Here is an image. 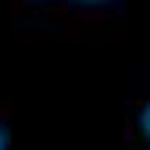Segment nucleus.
<instances>
[{"label":"nucleus","instance_id":"nucleus-1","mask_svg":"<svg viewBox=\"0 0 150 150\" xmlns=\"http://www.w3.org/2000/svg\"><path fill=\"white\" fill-rule=\"evenodd\" d=\"M139 129H143V136L150 139V104H146V107L139 111Z\"/></svg>","mask_w":150,"mask_h":150},{"label":"nucleus","instance_id":"nucleus-2","mask_svg":"<svg viewBox=\"0 0 150 150\" xmlns=\"http://www.w3.org/2000/svg\"><path fill=\"white\" fill-rule=\"evenodd\" d=\"M0 150H7V139H4V129H0Z\"/></svg>","mask_w":150,"mask_h":150}]
</instances>
